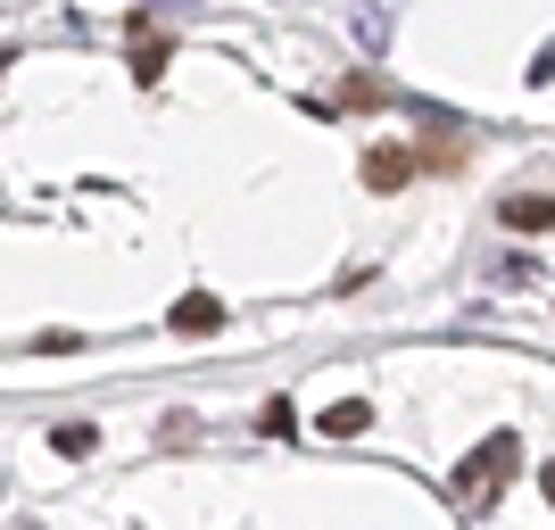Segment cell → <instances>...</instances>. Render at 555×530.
<instances>
[{
  "instance_id": "1",
  "label": "cell",
  "mask_w": 555,
  "mask_h": 530,
  "mask_svg": "<svg viewBox=\"0 0 555 530\" xmlns=\"http://www.w3.org/2000/svg\"><path fill=\"white\" fill-rule=\"evenodd\" d=\"M506 464H514V431L481 439V448H473V456H464V473H456V497H464V506H481L489 489L506 481Z\"/></svg>"
},
{
  "instance_id": "2",
  "label": "cell",
  "mask_w": 555,
  "mask_h": 530,
  "mask_svg": "<svg viewBox=\"0 0 555 530\" xmlns=\"http://www.w3.org/2000/svg\"><path fill=\"white\" fill-rule=\"evenodd\" d=\"M166 323H175V332H183V340H208L216 323H224V307H216L208 290H191V299H175V315H166Z\"/></svg>"
},
{
  "instance_id": "3",
  "label": "cell",
  "mask_w": 555,
  "mask_h": 530,
  "mask_svg": "<svg viewBox=\"0 0 555 530\" xmlns=\"http://www.w3.org/2000/svg\"><path fill=\"white\" fill-rule=\"evenodd\" d=\"M498 216H506L514 232H555V199H531V191H514V199H498Z\"/></svg>"
},
{
  "instance_id": "4",
  "label": "cell",
  "mask_w": 555,
  "mask_h": 530,
  "mask_svg": "<svg viewBox=\"0 0 555 530\" xmlns=\"http://www.w3.org/2000/svg\"><path fill=\"white\" fill-rule=\"evenodd\" d=\"M406 174H415V158H406V150H390V141H382V150H365V183H373V191H398Z\"/></svg>"
},
{
  "instance_id": "5",
  "label": "cell",
  "mask_w": 555,
  "mask_h": 530,
  "mask_svg": "<svg viewBox=\"0 0 555 530\" xmlns=\"http://www.w3.org/2000/svg\"><path fill=\"white\" fill-rule=\"evenodd\" d=\"M365 423H373V398H340V406L324 415V431H332V439H357Z\"/></svg>"
},
{
  "instance_id": "6",
  "label": "cell",
  "mask_w": 555,
  "mask_h": 530,
  "mask_svg": "<svg viewBox=\"0 0 555 530\" xmlns=\"http://www.w3.org/2000/svg\"><path fill=\"white\" fill-rule=\"evenodd\" d=\"M423 166H464V141H448V133L423 141Z\"/></svg>"
},
{
  "instance_id": "7",
  "label": "cell",
  "mask_w": 555,
  "mask_h": 530,
  "mask_svg": "<svg viewBox=\"0 0 555 530\" xmlns=\"http://www.w3.org/2000/svg\"><path fill=\"white\" fill-rule=\"evenodd\" d=\"M59 456H92V423H67V431H59Z\"/></svg>"
},
{
  "instance_id": "8",
  "label": "cell",
  "mask_w": 555,
  "mask_h": 530,
  "mask_svg": "<svg viewBox=\"0 0 555 530\" xmlns=\"http://www.w3.org/2000/svg\"><path fill=\"white\" fill-rule=\"evenodd\" d=\"M539 489H547V506H555V464H547V473H539Z\"/></svg>"
}]
</instances>
